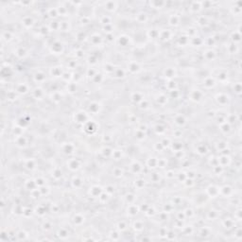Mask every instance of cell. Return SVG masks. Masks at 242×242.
Wrapping results in <instances>:
<instances>
[{"label": "cell", "mask_w": 242, "mask_h": 242, "mask_svg": "<svg viewBox=\"0 0 242 242\" xmlns=\"http://www.w3.org/2000/svg\"><path fill=\"white\" fill-rule=\"evenodd\" d=\"M174 121L177 124V126H179V127H183L185 124H187V119H185V117L183 116H181V115H178L175 117Z\"/></svg>", "instance_id": "7"}, {"label": "cell", "mask_w": 242, "mask_h": 242, "mask_svg": "<svg viewBox=\"0 0 242 242\" xmlns=\"http://www.w3.org/2000/svg\"><path fill=\"white\" fill-rule=\"evenodd\" d=\"M81 163L77 158H70L67 160V167L71 171H77L81 169Z\"/></svg>", "instance_id": "2"}, {"label": "cell", "mask_w": 242, "mask_h": 242, "mask_svg": "<svg viewBox=\"0 0 242 242\" xmlns=\"http://www.w3.org/2000/svg\"><path fill=\"white\" fill-rule=\"evenodd\" d=\"M88 117L89 116L86 112L81 111V112H78L77 114L74 115V120H75V122L77 121V123H79V124L83 125L84 123H86L88 121Z\"/></svg>", "instance_id": "3"}, {"label": "cell", "mask_w": 242, "mask_h": 242, "mask_svg": "<svg viewBox=\"0 0 242 242\" xmlns=\"http://www.w3.org/2000/svg\"><path fill=\"white\" fill-rule=\"evenodd\" d=\"M117 229L119 231H125L128 229V224L125 222V220H121L119 221V223L117 224Z\"/></svg>", "instance_id": "10"}, {"label": "cell", "mask_w": 242, "mask_h": 242, "mask_svg": "<svg viewBox=\"0 0 242 242\" xmlns=\"http://www.w3.org/2000/svg\"><path fill=\"white\" fill-rule=\"evenodd\" d=\"M131 99L133 101L136 102V103H140L144 99V98H143V96L140 94L139 92H134V93H133L132 96H131Z\"/></svg>", "instance_id": "8"}, {"label": "cell", "mask_w": 242, "mask_h": 242, "mask_svg": "<svg viewBox=\"0 0 242 242\" xmlns=\"http://www.w3.org/2000/svg\"><path fill=\"white\" fill-rule=\"evenodd\" d=\"M215 99L221 106L228 105L231 100L230 97L226 94V93H218L217 96L215 97Z\"/></svg>", "instance_id": "1"}, {"label": "cell", "mask_w": 242, "mask_h": 242, "mask_svg": "<svg viewBox=\"0 0 242 242\" xmlns=\"http://www.w3.org/2000/svg\"><path fill=\"white\" fill-rule=\"evenodd\" d=\"M100 5L108 12H115L118 9L119 3L118 2H114V1H108V2H102V3H100Z\"/></svg>", "instance_id": "4"}, {"label": "cell", "mask_w": 242, "mask_h": 242, "mask_svg": "<svg viewBox=\"0 0 242 242\" xmlns=\"http://www.w3.org/2000/svg\"><path fill=\"white\" fill-rule=\"evenodd\" d=\"M33 77H34V79H35V81H36V82H39V83H41V81L43 82V81L46 80V75H45V74H41L40 72L36 73Z\"/></svg>", "instance_id": "9"}, {"label": "cell", "mask_w": 242, "mask_h": 242, "mask_svg": "<svg viewBox=\"0 0 242 242\" xmlns=\"http://www.w3.org/2000/svg\"><path fill=\"white\" fill-rule=\"evenodd\" d=\"M74 150H75V147H74V145L72 143H64L63 145V152L65 153V154H72Z\"/></svg>", "instance_id": "5"}, {"label": "cell", "mask_w": 242, "mask_h": 242, "mask_svg": "<svg viewBox=\"0 0 242 242\" xmlns=\"http://www.w3.org/2000/svg\"><path fill=\"white\" fill-rule=\"evenodd\" d=\"M29 91H30V89L28 84L23 85L22 83H19L15 88V92L19 93V94H27V93H29Z\"/></svg>", "instance_id": "6"}]
</instances>
